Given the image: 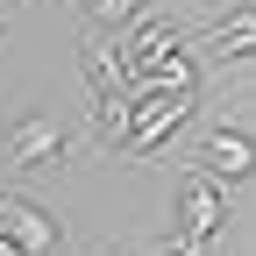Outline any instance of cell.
<instances>
[{
	"label": "cell",
	"instance_id": "obj_1",
	"mask_svg": "<svg viewBox=\"0 0 256 256\" xmlns=\"http://www.w3.org/2000/svg\"><path fill=\"white\" fill-rule=\"evenodd\" d=\"M185 121H192V92H156V100H142L136 114H128V128L114 136V150L121 156H156Z\"/></svg>",
	"mask_w": 256,
	"mask_h": 256
},
{
	"label": "cell",
	"instance_id": "obj_2",
	"mask_svg": "<svg viewBox=\"0 0 256 256\" xmlns=\"http://www.w3.org/2000/svg\"><path fill=\"white\" fill-rule=\"evenodd\" d=\"M192 164L235 192L242 178H256V136H249V128H235V121H206V128H200V156H192Z\"/></svg>",
	"mask_w": 256,
	"mask_h": 256
},
{
	"label": "cell",
	"instance_id": "obj_3",
	"mask_svg": "<svg viewBox=\"0 0 256 256\" xmlns=\"http://www.w3.org/2000/svg\"><path fill=\"white\" fill-rule=\"evenodd\" d=\"M64 156H72V142H64V121H50V114H28V121L14 128V142L0 150V171H8V178H36V171L64 164Z\"/></svg>",
	"mask_w": 256,
	"mask_h": 256
},
{
	"label": "cell",
	"instance_id": "obj_4",
	"mask_svg": "<svg viewBox=\"0 0 256 256\" xmlns=\"http://www.w3.org/2000/svg\"><path fill=\"white\" fill-rule=\"evenodd\" d=\"M220 220H228V185L192 164L178 185V235H220Z\"/></svg>",
	"mask_w": 256,
	"mask_h": 256
},
{
	"label": "cell",
	"instance_id": "obj_5",
	"mask_svg": "<svg viewBox=\"0 0 256 256\" xmlns=\"http://www.w3.org/2000/svg\"><path fill=\"white\" fill-rule=\"evenodd\" d=\"M192 57H200V64H235V57H256V8L242 0L235 14H220L206 36L192 43Z\"/></svg>",
	"mask_w": 256,
	"mask_h": 256
},
{
	"label": "cell",
	"instance_id": "obj_6",
	"mask_svg": "<svg viewBox=\"0 0 256 256\" xmlns=\"http://www.w3.org/2000/svg\"><path fill=\"white\" fill-rule=\"evenodd\" d=\"M0 228H8L28 256H50V249H57V220H50L43 206H28L22 192H0Z\"/></svg>",
	"mask_w": 256,
	"mask_h": 256
},
{
	"label": "cell",
	"instance_id": "obj_7",
	"mask_svg": "<svg viewBox=\"0 0 256 256\" xmlns=\"http://www.w3.org/2000/svg\"><path fill=\"white\" fill-rule=\"evenodd\" d=\"M78 57H86V86H92V92H128V78H136V72H128V43H121V36H86Z\"/></svg>",
	"mask_w": 256,
	"mask_h": 256
},
{
	"label": "cell",
	"instance_id": "obj_8",
	"mask_svg": "<svg viewBox=\"0 0 256 256\" xmlns=\"http://www.w3.org/2000/svg\"><path fill=\"white\" fill-rule=\"evenodd\" d=\"M121 43H128V72L142 78L150 64H164V57L178 50V28H171V22H156V14H142V22H128V28H121Z\"/></svg>",
	"mask_w": 256,
	"mask_h": 256
},
{
	"label": "cell",
	"instance_id": "obj_9",
	"mask_svg": "<svg viewBox=\"0 0 256 256\" xmlns=\"http://www.w3.org/2000/svg\"><path fill=\"white\" fill-rule=\"evenodd\" d=\"M92 14H100L107 28H128V22H142V0H86Z\"/></svg>",
	"mask_w": 256,
	"mask_h": 256
},
{
	"label": "cell",
	"instance_id": "obj_10",
	"mask_svg": "<svg viewBox=\"0 0 256 256\" xmlns=\"http://www.w3.org/2000/svg\"><path fill=\"white\" fill-rule=\"evenodd\" d=\"M156 256H214V235H178V242H164Z\"/></svg>",
	"mask_w": 256,
	"mask_h": 256
},
{
	"label": "cell",
	"instance_id": "obj_11",
	"mask_svg": "<svg viewBox=\"0 0 256 256\" xmlns=\"http://www.w3.org/2000/svg\"><path fill=\"white\" fill-rule=\"evenodd\" d=\"M0 256H28V249H22V242H14L8 228H0Z\"/></svg>",
	"mask_w": 256,
	"mask_h": 256
}]
</instances>
